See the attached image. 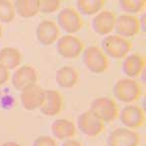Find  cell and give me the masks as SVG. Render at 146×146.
<instances>
[{
    "instance_id": "1",
    "label": "cell",
    "mask_w": 146,
    "mask_h": 146,
    "mask_svg": "<svg viewBox=\"0 0 146 146\" xmlns=\"http://www.w3.org/2000/svg\"><path fill=\"white\" fill-rule=\"evenodd\" d=\"M102 50L108 57L113 59H123L132 48L128 38L119 35H108L102 40Z\"/></svg>"
},
{
    "instance_id": "2",
    "label": "cell",
    "mask_w": 146,
    "mask_h": 146,
    "mask_svg": "<svg viewBox=\"0 0 146 146\" xmlns=\"http://www.w3.org/2000/svg\"><path fill=\"white\" fill-rule=\"evenodd\" d=\"M113 92L117 101L125 104H131L142 95V87L135 79L122 78L115 83Z\"/></svg>"
},
{
    "instance_id": "3",
    "label": "cell",
    "mask_w": 146,
    "mask_h": 146,
    "mask_svg": "<svg viewBox=\"0 0 146 146\" xmlns=\"http://www.w3.org/2000/svg\"><path fill=\"white\" fill-rule=\"evenodd\" d=\"M83 63L87 69L95 74H102L109 68V59L102 48L91 46L83 50Z\"/></svg>"
},
{
    "instance_id": "4",
    "label": "cell",
    "mask_w": 146,
    "mask_h": 146,
    "mask_svg": "<svg viewBox=\"0 0 146 146\" xmlns=\"http://www.w3.org/2000/svg\"><path fill=\"white\" fill-rule=\"evenodd\" d=\"M90 111H93L103 122H113L119 117V109L113 99L109 97L96 98L90 105Z\"/></svg>"
},
{
    "instance_id": "5",
    "label": "cell",
    "mask_w": 146,
    "mask_h": 146,
    "mask_svg": "<svg viewBox=\"0 0 146 146\" xmlns=\"http://www.w3.org/2000/svg\"><path fill=\"white\" fill-rule=\"evenodd\" d=\"M57 26L67 35H74L84 27V21L80 13L73 7H65L57 15Z\"/></svg>"
},
{
    "instance_id": "6",
    "label": "cell",
    "mask_w": 146,
    "mask_h": 146,
    "mask_svg": "<svg viewBox=\"0 0 146 146\" xmlns=\"http://www.w3.org/2000/svg\"><path fill=\"white\" fill-rule=\"evenodd\" d=\"M56 44L58 54L66 59H75L84 50V42L80 38L74 35H64L59 36Z\"/></svg>"
},
{
    "instance_id": "7",
    "label": "cell",
    "mask_w": 146,
    "mask_h": 146,
    "mask_svg": "<svg viewBox=\"0 0 146 146\" xmlns=\"http://www.w3.org/2000/svg\"><path fill=\"white\" fill-rule=\"evenodd\" d=\"M77 126L81 133L88 137H96L105 129V123L90 110L85 111L77 117Z\"/></svg>"
},
{
    "instance_id": "8",
    "label": "cell",
    "mask_w": 146,
    "mask_h": 146,
    "mask_svg": "<svg viewBox=\"0 0 146 146\" xmlns=\"http://www.w3.org/2000/svg\"><path fill=\"white\" fill-rule=\"evenodd\" d=\"M119 121L124 127L129 129L139 128L145 123V113L136 105H127L119 111Z\"/></svg>"
},
{
    "instance_id": "9",
    "label": "cell",
    "mask_w": 146,
    "mask_h": 146,
    "mask_svg": "<svg viewBox=\"0 0 146 146\" xmlns=\"http://www.w3.org/2000/svg\"><path fill=\"white\" fill-rule=\"evenodd\" d=\"M44 98V90L40 85L33 84L21 91V104L26 111H35L40 108Z\"/></svg>"
},
{
    "instance_id": "10",
    "label": "cell",
    "mask_w": 146,
    "mask_h": 146,
    "mask_svg": "<svg viewBox=\"0 0 146 146\" xmlns=\"http://www.w3.org/2000/svg\"><path fill=\"white\" fill-rule=\"evenodd\" d=\"M140 141L139 134L136 131L126 127L113 129L107 139L108 146H137Z\"/></svg>"
},
{
    "instance_id": "11",
    "label": "cell",
    "mask_w": 146,
    "mask_h": 146,
    "mask_svg": "<svg viewBox=\"0 0 146 146\" xmlns=\"http://www.w3.org/2000/svg\"><path fill=\"white\" fill-rule=\"evenodd\" d=\"M36 40L44 46L55 44L60 36V31L55 22L51 20H44L38 23L36 30Z\"/></svg>"
},
{
    "instance_id": "12",
    "label": "cell",
    "mask_w": 146,
    "mask_h": 146,
    "mask_svg": "<svg viewBox=\"0 0 146 146\" xmlns=\"http://www.w3.org/2000/svg\"><path fill=\"white\" fill-rule=\"evenodd\" d=\"M115 30L117 35L122 38H128L135 36L140 32L139 19L134 15L129 14H121L117 16Z\"/></svg>"
},
{
    "instance_id": "13",
    "label": "cell",
    "mask_w": 146,
    "mask_h": 146,
    "mask_svg": "<svg viewBox=\"0 0 146 146\" xmlns=\"http://www.w3.org/2000/svg\"><path fill=\"white\" fill-rule=\"evenodd\" d=\"M117 15L115 12L110 10H102L92 20V28L100 36L111 35L115 30Z\"/></svg>"
},
{
    "instance_id": "14",
    "label": "cell",
    "mask_w": 146,
    "mask_h": 146,
    "mask_svg": "<svg viewBox=\"0 0 146 146\" xmlns=\"http://www.w3.org/2000/svg\"><path fill=\"white\" fill-rule=\"evenodd\" d=\"M63 108V97L58 91L52 89L44 90V98L40 113L46 117H54L60 113Z\"/></svg>"
},
{
    "instance_id": "15",
    "label": "cell",
    "mask_w": 146,
    "mask_h": 146,
    "mask_svg": "<svg viewBox=\"0 0 146 146\" xmlns=\"http://www.w3.org/2000/svg\"><path fill=\"white\" fill-rule=\"evenodd\" d=\"M38 78L36 70L31 65H23L16 68L12 76V85L15 89L22 91L30 85L36 84Z\"/></svg>"
},
{
    "instance_id": "16",
    "label": "cell",
    "mask_w": 146,
    "mask_h": 146,
    "mask_svg": "<svg viewBox=\"0 0 146 146\" xmlns=\"http://www.w3.org/2000/svg\"><path fill=\"white\" fill-rule=\"evenodd\" d=\"M146 59L143 55L138 53L127 54L122 61V72L128 78H136L140 76L141 73L145 70Z\"/></svg>"
},
{
    "instance_id": "17",
    "label": "cell",
    "mask_w": 146,
    "mask_h": 146,
    "mask_svg": "<svg viewBox=\"0 0 146 146\" xmlns=\"http://www.w3.org/2000/svg\"><path fill=\"white\" fill-rule=\"evenodd\" d=\"M53 137L59 140L72 139L76 134V125L74 122L66 119H55L50 126Z\"/></svg>"
},
{
    "instance_id": "18",
    "label": "cell",
    "mask_w": 146,
    "mask_h": 146,
    "mask_svg": "<svg viewBox=\"0 0 146 146\" xmlns=\"http://www.w3.org/2000/svg\"><path fill=\"white\" fill-rule=\"evenodd\" d=\"M57 85L63 89H70L77 85L79 81V72L73 66L65 65L57 69L55 73Z\"/></svg>"
},
{
    "instance_id": "19",
    "label": "cell",
    "mask_w": 146,
    "mask_h": 146,
    "mask_svg": "<svg viewBox=\"0 0 146 146\" xmlns=\"http://www.w3.org/2000/svg\"><path fill=\"white\" fill-rule=\"evenodd\" d=\"M22 61V54L15 48L5 46L0 49V64L8 70L18 68Z\"/></svg>"
},
{
    "instance_id": "20",
    "label": "cell",
    "mask_w": 146,
    "mask_h": 146,
    "mask_svg": "<svg viewBox=\"0 0 146 146\" xmlns=\"http://www.w3.org/2000/svg\"><path fill=\"white\" fill-rule=\"evenodd\" d=\"M14 7L22 18H32L40 13V0H16Z\"/></svg>"
},
{
    "instance_id": "21",
    "label": "cell",
    "mask_w": 146,
    "mask_h": 146,
    "mask_svg": "<svg viewBox=\"0 0 146 146\" xmlns=\"http://www.w3.org/2000/svg\"><path fill=\"white\" fill-rule=\"evenodd\" d=\"M77 11L86 16L96 15L103 10L105 6L104 0H78L76 2Z\"/></svg>"
},
{
    "instance_id": "22",
    "label": "cell",
    "mask_w": 146,
    "mask_h": 146,
    "mask_svg": "<svg viewBox=\"0 0 146 146\" xmlns=\"http://www.w3.org/2000/svg\"><path fill=\"white\" fill-rule=\"evenodd\" d=\"M119 3L122 11L129 15L142 12L146 7L145 0H119Z\"/></svg>"
},
{
    "instance_id": "23",
    "label": "cell",
    "mask_w": 146,
    "mask_h": 146,
    "mask_svg": "<svg viewBox=\"0 0 146 146\" xmlns=\"http://www.w3.org/2000/svg\"><path fill=\"white\" fill-rule=\"evenodd\" d=\"M16 11L14 3L10 0H0V22L10 23L14 20Z\"/></svg>"
},
{
    "instance_id": "24",
    "label": "cell",
    "mask_w": 146,
    "mask_h": 146,
    "mask_svg": "<svg viewBox=\"0 0 146 146\" xmlns=\"http://www.w3.org/2000/svg\"><path fill=\"white\" fill-rule=\"evenodd\" d=\"M59 0H40V12L44 14H51L60 8Z\"/></svg>"
},
{
    "instance_id": "25",
    "label": "cell",
    "mask_w": 146,
    "mask_h": 146,
    "mask_svg": "<svg viewBox=\"0 0 146 146\" xmlns=\"http://www.w3.org/2000/svg\"><path fill=\"white\" fill-rule=\"evenodd\" d=\"M33 146H57V143L52 137L48 135H40L35 139Z\"/></svg>"
},
{
    "instance_id": "26",
    "label": "cell",
    "mask_w": 146,
    "mask_h": 146,
    "mask_svg": "<svg viewBox=\"0 0 146 146\" xmlns=\"http://www.w3.org/2000/svg\"><path fill=\"white\" fill-rule=\"evenodd\" d=\"M9 77H10L9 70L5 66L0 64V86L7 83V81L9 80Z\"/></svg>"
},
{
    "instance_id": "27",
    "label": "cell",
    "mask_w": 146,
    "mask_h": 146,
    "mask_svg": "<svg viewBox=\"0 0 146 146\" xmlns=\"http://www.w3.org/2000/svg\"><path fill=\"white\" fill-rule=\"evenodd\" d=\"M61 146H83V144L80 141L75 140V139H67L62 143Z\"/></svg>"
},
{
    "instance_id": "28",
    "label": "cell",
    "mask_w": 146,
    "mask_h": 146,
    "mask_svg": "<svg viewBox=\"0 0 146 146\" xmlns=\"http://www.w3.org/2000/svg\"><path fill=\"white\" fill-rule=\"evenodd\" d=\"M139 25H140V30L142 29V31L145 32V13H143L142 17L139 19Z\"/></svg>"
},
{
    "instance_id": "29",
    "label": "cell",
    "mask_w": 146,
    "mask_h": 146,
    "mask_svg": "<svg viewBox=\"0 0 146 146\" xmlns=\"http://www.w3.org/2000/svg\"><path fill=\"white\" fill-rule=\"evenodd\" d=\"M1 146H21L19 143L17 142H13V141H8V142H5L3 143Z\"/></svg>"
},
{
    "instance_id": "30",
    "label": "cell",
    "mask_w": 146,
    "mask_h": 146,
    "mask_svg": "<svg viewBox=\"0 0 146 146\" xmlns=\"http://www.w3.org/2000/svg\"><path fill=\"white\" fill-rule=\"evenodd\" d=\"M2 36V27H1V24H0V38Z\"/></svg>"
}]
</instances>
